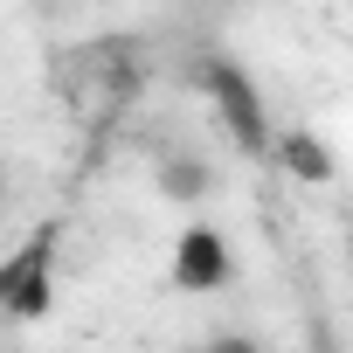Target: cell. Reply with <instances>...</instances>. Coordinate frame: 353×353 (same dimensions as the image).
Wrapping results in <instances>:
<instances>
[{
  "label": "cell",
  "mask_w": 353,
  "mask_h": 353,
  "mask_svg": "<svg viewBox=\"0 0 353 353\" xmlns=\"http://www.w3.org/2000/svg\"><path fill=\"white\" fill-rule=\"evenodd\" d=\"M0 208H8V166H0Z\"/></svg>",
  "instance_id": "7"
},
{
  "label": "cell",
  "mask_w": 353,
  "mask_h": 353,
  "mask_svg": "<svg viewBox=\"0 0 353 353\" xmlns=\"http://www.w3.org/2000/svg\"><path fill=\"white\" fill-rule=\"evenodd\" d=\"M229 277H236V256H229L222 229L188 222V229H181V243H173V291L208 298V291H229Z\"/></svg>",
  "instance_id": "3"
},
{
  "label": "cell",
  "mask_w": 353,
  "mask_h": 353,
  "mask_svg": "<svg viewBox=\"0 0 353 353\" xmlns=\"http://www.w3.org/2000/svg\"><path fill=\"white\" fill-rule=\"evenodd\" d=\"M277 166L291 173V181H305V188H325L332 173H339V159H332V145L319 132H284L277 139Z\"/></svg>",
  "instance_id": "4"
},
{
  "label": "cell",
  "mask_w": 353,
  "mask_h": 353,
  "mask_svg": "<svg viewBox=\"0 0 353 353\" xmlns=\"http://www.w3.org/2000/svg\"><path fill=\"white\" fill-rule=\"evenodd\" d=\"M208 188H215V173H208L194 152H173V159L159 166V194H166V201H201Z\"/></svg>",
  "instance_id": "5"
},
{
  "label": "cell",
  "mask_w": 353,
  "mask_h": 353,
  "mask_svg": "<svg viewBox=\"0 0 353 353\" xmlns=\"http://www.w3.org/2000/svg\"><path fill=\"white\" fill-rule=\"evenodd\" d=\"M201 90H208L215 118L229 125L236 152H263V145H270V111H263V90L250 83V70H243V63H229V56L201 63Z\"/></svg>",
  "instance_id": "2"
},
{
  "label": "cell",
  "mask_w": 353,
  "mask_h": 353,
  "mask_svg": "<svg viewBox=\"0 0 353 353\" xmlns=\"http://www.w3.org/2000/svg\"><path fill=\"white\" fill-rule=\"evenodd\" d=\"M56 243H63V229L42 222L8 263H0V319L42 325V319L56 312Z\"/></svg>",
  "instance_id": "1"
},
{
  "label": "cell",
  "mask_w": 353,
  "mask_h": 353,
  "mask_svg": "<svg viewBox=\"0 0 353 353\" xmlns=\"http://www.w3.org/2000/svg\"><path fill=\"white\" fill-rule=\"evenodd\" d=\"M201 353H263V346H256L250 332H215V339H208Z\"/></svg>",
  "instance_id": "6"
}]
</instances>
